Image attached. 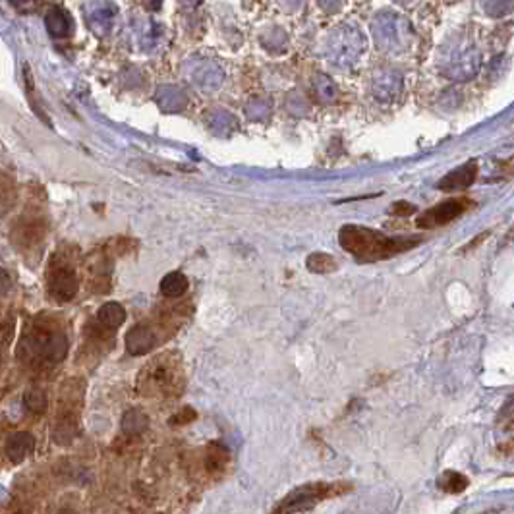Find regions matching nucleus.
<instances>
[{
	"mask_svg": "<svg viewBox=\"0 0 514 514\" xmlns=\"http://www.w3.org/2000/svg\"><path fill=\"white\" fill-rule=\"evenodd\" d=\"M423 238L410 236V238H393L385 236L379 230L358 225H346L339 232V244L346 254L354 255L360 261H383L394 255L414 250L420 246Z\"/></svg>",
	"mask_w": 514,
	"mask_h": 514,
	"instance_id": "obj_1",
	"label": "nucleus"
},
{
	"mask_svg": "<svg viewBox=\"0 0 514 514\" xmlns=\"http://www.w3.org/2000/svg\"><path fill=\"white\" fill-rule=\"evenodd\" d=\"M186 385L180 356L176 352H165L157 356L143 367L140 375V387L147 396L159 399H178Z\"/></svg>",
	"mask_w": 514,
	"mask_h": 514,
	"instance_id": "obj_2",
	"label": "nucleus"
},
{
	"mask_svg": "<svg viewBox=\"0 0 514 514\" xmlns=\"http://www.w3.org/2000/svg\"><path fill=\"white\" fill-rule=\"evenodd\" d=\"M178 323L174 317H163V321H143L132 327L126 334V350L132 356H143L151 352L160 342L176 333Z\"/></svg>",
	"mask_w": 514,
	"mask_h": 514,
	"instance_id": "obj_3",
	"label": "nucleus"
},
{
	"mask_svg": "<svg viewBox=\"0 0 514 514\" xmlns=\"http://www.w3.org/2000/svg\"><path fill=\"white\" fill-rule=\"evenodd\" d=\"M350 491L348 483H307L302 488L294 489L287 499H282L281 505L274 508V513H298V510H307L314 505L321 503L323 499H333L339 495Z\"/></svg>",
	"mask_w": 514,
	"mask_h": 514,
	"instance_id": "obj_4",
	"label": "nucleus"
},
{
	"mask_svg": "<svg viewBox=\"0 0 514 514\" xmlns=\"http://www.w3.org/2000/svg\"><path fill=\"white\" fill-rule=\"evenodd\" d=\"M48 294L56 302H70L78 294V273L68 261H53L47 274Z\"/></svg>",
	"mask_w": 514,
	"mask_h": 514,
	"instance_id": "obj_5",
	"label": "nucleus"
},
{
	"mask_svg": "<svg viewBox=\"0 0 514 514\" xmlns=\"http://www.w3.org/2000/svg\"><path fill=\"white\" fill-rule=\"evenodd\" d=\"M472 207H474V201L468 200L464 195L462 197H451V200L441 201L435 207L423 211L416 220V225L420 228L443 227V225H448L451 220L458 219L461 215H464L468 209Z\"/></svg>",
	"mask_w": 514,
	"mask_h": 514,
	"instance_id": "obj_6",
	"label": "nucleus"
},
{
	"mask_svg": "<svg viewBox=\"0 0 514 514\" xmlns=\"http://www.w3.org/2000/svg\"><path fill=\"white\" fill-rule=\"evenodd\" d=\"M35 352L47 364H58L68 354V339L61 331H41L35 339Z\"/></svg>",
	"mask_w": 514,
	"mask_h": 514,
	"instance_id": "obj_7",
	"label": "nucleus"
},
{
	"mask_svg": "<svg viewBox=\"0 0 514 514\" xmlns=\"http://www.w3.org/2000/svg\"><path fill=\"white\" fill-rule=\"evenodd\" d=\"M478 176V163H466L456 170H451L447 176H443V180L437 182V187L443 192H456V190H466L472 186Z\"/></svg>",
	"mask_w": 514,
	"mask_h": 514,
	"instance_id": "obj_8",
	"label": "nucleus"
},
{
	"mask_svg": "<svg viewBox=\"0 0 514 514\" xmlns=\"http://www.w3.org/2000/svg\"><path fill=\"white\" fill-rule=\"evenodd\" d=\"M35 448V439L34 435L27 433V431H16L6 439V447L4 453L14 464H20L26 458H29L34 454Z\"/></svg>",
	"mask_w": 514,
	"mask_h": 514,
	"instance_id": "obj_9",
	"label": "nucleus"
},
{
	"mask_svg": "<svg viewBox=\"0 0 514 514\" xmlns=\"http://www.w3.org/2000/svg\"><path fill=\"white\" fill-rule=\"evenodd\" d=\"M97 321H99V325L105 331H116V329L120 327L122 323L126 321V309L118 304V302H107V304H103L99 307V312H97Z\"/></svg>",
	"mask_w": 514,
	"mask_h": 514,
	"instance_id": "obj_10",
	"label": "nucleus"
},
{
	"mask_svg": "<svg viewBox=\"0 0 514 514\" xmlns=\"http://www.w3.org/2000/svg\"><path fill=\"white\" fill-rule=\"evenodd\" d=\"M228 458L230 454L222 445L219 443H211L205 451V458H203V468L207 474H220L228 464Z\"/></svg>",
	"mask_w": 514,
	"mask_h": 514,
	"instance_id": "obj_11",
	"label": "nucleus"
},
{
	"mask_svg": "<svg viewBox=\"0 0 514 514\" xmlns=\"http://www.w3.org/2000/svg\"><path fill=\"white\" fill-rule=\"evenodd\" d=\"M187 288H190V282H187L186 277L178 273V271L165 274L163 281H160V294H163L165 298H170V300L182 298V296L187 292Z\"/></svg>",
	"mask_w": 514,
	"mask_h": 514,
	"instance_id": "obj_12",
	"label": "nucleus"
},
{
	"mask_svg": "<svg viewBox=\"0 0 514 514\" xmlns=\"http://www.w3.org/2000/svg\"><path fill=\"white\" fill-rule=\"evenodd\" d=\"M437 485H439L443 491H447V493H462V491L470 485V481H468L466 476L461 474V472L448 470V472H445V474L437 480Z\"/></svg>",
	"mask_w": 514,
	"mask_h": 514,
	"instance_id": "obj_13",
	"label": "nucleus"
},
{
	"mask_svg": "<svg viewBox=\"0 0 514 514\" xmlns=\"http://www.w3.org/2000/svg\"><path fill=\"white\" fill-rule=\"evenodd\" d=\"M306 267L312 271V273H333L336 271V261L331 257L325 252H315L306 259Z\"/></svg>",
	"mask_w": 514,
	"mask_h": 514,
	"instance_id": "obj_14",
	"label": "nucleus"
},
{
	"mask_svg": "<svg viewBox=\"0 0 514 514\" xmlns=\"http://www.w3.org/2000/svg\"><path fill=\"white\" fill-rule=\"evenodd\" d=\"M47 394L43 389H27L26 394H24V404L26 408L31 412V414H43L47 410Z\"/></svg>",
	"mask_w": 514,
	"mask_h": 514,
	"instance_id": "obj_15",
	"label": "nucleus"
},
{
	"mask_svg": "<svg viewBox=\"0 0 514 514\" xmlns=\"http://www.w3.org/2000/svg\"><path fill=\"white\" fill-rule=\"evenodd\" d=\"M147 428V416L141 410H130L122 418V429L128 435H138Z\"/></svg>",
	"mask_w": 514,
	"mask_h": 514,
	"instance_id": "obj_16",
	"label": "nucleus"
},
{
	"mask_svg": "<svg viewBox=\"0 0 514 514\" xmlns=\"http://www.w3.org/2000/svg\"><path fill=\"white\" fill-rule=\"evenodd\" d=\"M16 201V186L10 180V176L0 173V213L10 211Z\"/></svg>",
	"mask_w": 514,
	"mask_h": 514,
	"instance_id": "obj_17",
	"label": "nucleus"
},
{
	"mask_svg": "<svg viewBox=\"0 0 514 514\" xmlns=\"http://www.w3.org/2000/svg\"><path fill=\"white\" fill-rule=\"evenodd\" d=\"M194 420H195V410L194 408L186 406L182 408L180 412L174 416L173 420H170V423H173V426H186V423H192Z\"/></svg>",
	"mask_w": 514,
	"mask_h": 514,
	"instance_id": "obj_18",
	"label": "nucleus"
},
{
	"mask_svg": "<svg viewBox=\"0 0 514 514\" xmlns=\"http://www.w3.org/2000/svg\"><path fill=\"white\" fill-rule=\"evenodd\" d=\"M12 290V277L6 269L0 267V296H6Z\"/></svg>",
	"mask_w": 514,
	"mask_h": 514,
	"instance_id": "obj_19",
	"label": "nucleus"
},
{
	"mask_svg": "<svg viewBox=\"0 0 514 514\" xmlns=\"http://www.w3.org/2000/svg\"><path fill=\"white\" fill-rule=\"evenodd\" d=\"M416 211V207L412 203H406V201H399V203H394L393 209H391V213L393 215H412Z\"/></svg>",
	"mask_w": 514,
	"mask_h": 514,
	"instance_id": "obj_20",
	"label": "nucleus"
}]
</instances>
